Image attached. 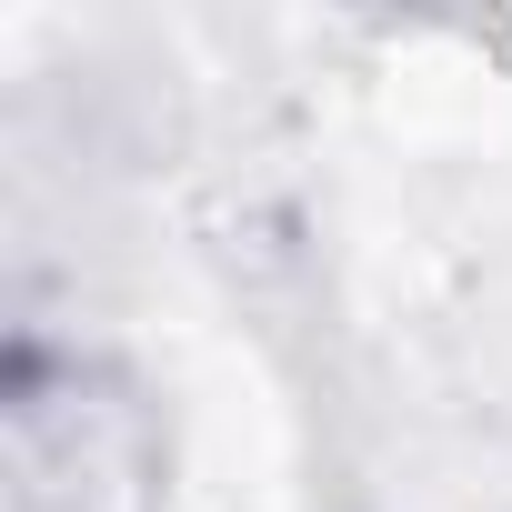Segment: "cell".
Here are the masks:
<instances>
[{"label":"cell","mask_w":512,"mask_h":512,"mask_svg":"<svg viewBox=\"0 0 512 512\" xmlns=\"http://www.w3.org/2000/svg\"><path fill=\"white\" fill-rule=\"evenodd\" d=\"M0 512H171V422L121 352L11 332Z\"/></svg>","instance_id":"6da1fadb"}]
</instances>
